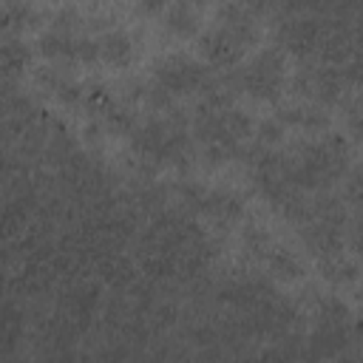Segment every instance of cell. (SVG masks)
I'll return each instance as SVG.
<instances>
[{
    "label": "cell",
    "instance_id": "6da1fadb",
    "mask_svg": "<svg viewBox=\"0 0 363 363\" xmlns=\"http://www.w3.org/2000/svg\"><path fill=\"white\" fill-rule=\"evenodd\" d=\"M255 40H258L255 17H250L238 3H233L218 14V23L201 34L199 51L207 65L230 68L250 51Z\"/></svg>",
    "mask_w": 363,
    "mask_h": 363
},
{
    "label": "cell",
    "instance_id": "5b68a950",
    "mask_svg": "<svg viewBox=\"0 0 363 363\" xmlns=\"http://www.w3.org/2000/svg\"><path fill=\"white\" fill-rule=\"evenodd\" d=\"M164 28H167V34H173L179 40H190L201 31V17L190 0H182L164 11Z\"/></svg>",
    "mask_w": 363,
    "mask_h": 363
},
{
    "label": "cell",
    "instance_id": "5bb4252c",
    "mask_svg": "<svg viewBox=\"0 0 363 363\" xmlns=\"http://www.w3.org/2000/svg\"><path fill=\"white\" fill-rule=\"evenodd\" d=\"M164 6H167V0H139V9L145 14H159Z\"/></svg>",
    "mask_w": 363,
    "mask_h": 363
},
{
    "label": "cell",
    "instance_id": "8fae6325",
    "mask_svg": "<svg viewBox=\"0 0 363 363\" xmlns=\"http://www.w3.org/2000/svg\"><path fill=\"white\" fill-rule=\"evenodd\" d=\"M269 269H272V275H278V278H284V281H295V278L303 275L301 261H298L292 252H286V250H272V255H269Z\"/></svg>",
    "mask_w": 363,
    "mask_h": 363
},
{
    "label": "cell",
    "instance_id": "4fadbf2b",
    "mask_svg": "<svg viewBox=\"0 0 363 363\" xmlns=\"http://www.w3.org/2000/svg\"><path fill=\"white\" fill-rule=\"evenodd\" d=\"M284 136V128H281V122H267L264 128H261V142H267V145H272V142H278Z\"/></svg>",
    "mask_w": 363,
    "mask_h": 363
},
{
    "label": "cell",
    "instance_id": "30bf717a",
    "mask_svg": "<svg viewBox=\"0 0 363 363\" xmlns=\"http://www.w3.org/2000/svg\"><path fill=\"white\" fill-rule=\"evenodd\" d=\"M201 204H204V210L210 213V216H216L218 221H235L238 216H241V199L238 196H233V193H224V190H216V193H207L204 199H201Z\"/></svg>",
    "mask_w": 363,
    "mask_h": 363
},
{
    "label": "cell",
    "instance_id": "52a82bcc",
    "mask_svg": "<svg viewBox=\"0 0 363 363\" xmlns=\"http://www.w3.org/2000/svg\"><path fill=\"white\" fill-rule=\"evenodd\" d=\"M77 43H79V37L68 34L65 28H57V31H48L45 37H40L37 51L45 60H71V62H77Z\"/></svg>",
    "mask_w": 363,
    "mask_h": 363
},
{
    "label": "cell",
    "instance_id": "8992f818",
    "mask_svg": "<svg viewBox=\"0 0 363 363\" xmlns=\"http://www.w3.org/2000/svg\"><path fill=\"white\" fill-rule=\"evenodd\" d=\"M99 60L111 68H128L133 62V40L125 31H108L96 40Z\"/></svg>",
    "mask_w": 363,
    "mask_h": 363
},
{
    "label": "cell",
    "instance_id": "7c38bea8",
    "mask_svg": "<svg viewBox=\"0 0 363 363\" xmlns=\"http://www.w3.org/2000/svg\"><path fill=\"white\" fill-rule=\"evenodd\" d=\"M238 6H241L250 17H261V14H267V11H269L272 0H238Z\"/></svg>",
    "mask_w": 363,
    "mask_h": 363
},
{
    "label": "cell",
    "instance_id": "9c48e42d",
    "mask_svg": "<svg viewBox=\"0 0 363 363\" xmlns=\"http://www.w3.org/2000/svg\"><path fill=\"white\" fill-rule=\"evenodd\" d=\"M31 23H34V11L26 3L14 0V3H3L0 6V37H17Z\"/></svg>",
    "mask_w": 363,
    "mask_h": 363
},
{
    "label": "cell",
    "instance_id": "7a4b0ae2",
    "mask_svg": "<svg viewBox=\"0 0 363 363\" xmlns=\"http://www.w3.org/2000/svg\"><path fill=\"white\" fill-rule=\"evenodd\" d=\"M235 82L252 99H261V102L278 99L286 85V62H284L281 51H275V48L258 51L250 60V65L235 77Z\"/></svg>",
    "mask_w": 363,
    "mask_h": 363
},
{
    "label": "cell",
    "instance_id": "ba28073f",
    "mask_svg": "<svg viewBox=\"0 0 363 363\" xmlns=\"http://www.w3.org/2000/svg\"><path fill=\"white\" fill-rule=\"evenodd\" d=\"M31 62V48L17 40V37H0V74L17 77L28 68Z\"/></svg>",
    "mask_w": 363,
    "mask_h": 363
},
{
    "label": "cell",
    "instance_id": "2e32d148",
    "mask_svg": "<svg viewBox=\"0 0 363 363\" xmlns=\"http://www.w3.org/2000/svg\"><path fill=\"white\" fill-rule=\"evenodd\" d=\"M6 3H14V0H6Z\"/></svg>",
    "mask_w": 363,
    "mask_h": 363
},
{
    "label": "cell",
    "instance_id": "3957f363",
    "mask_svg": "<svg viewBox=\"0 0 363 363\" xmlns=\"http://www.w3.org/2000/svg\"><path fill=\"white\" fill-rule=\"evenodd\" d=\"M153 79L167 96H184L204 91L210 79V68L207 62H199L187 54H170L153 65Z\"/></svg>",
    "mask_w": 363,
    "mask_h": 363
},
{
    "label": "cell",
    "instance_id": "277c9868",
    "mask_svg": "<svg viewBox=\"0 0 363 363\" xmlns=\"http://www.w3.org/2000/svg\"><path fill=\"white\" fill-rule=\"evenodd\" d=\"M136 145L147 159L170 162L184 153V133L176 125H170L167 119H156V122H147L136 133Z\"/></svg>",
    "mask_w": 363,
    "mask_h": 363
},
{
    "label": "cell",
    "instance_id": "9a60e30c",
    "mask_svg": "<svg viewBox=\"0 0 363 363\" xmlns=\"http://www.w3.org/2000/svg\"><path fill=\"white\" fill-rule=\"evenodd\" d=\"M190 3H201L204 6V3H213V0H190Z\"/></svg>",
    "mask_w": 363,
    "mask_h": 363
}]
</instances>
